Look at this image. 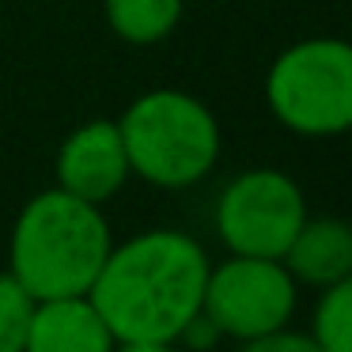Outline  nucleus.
<instances>
[{
	"mask_svg": "<svg viewBox=\"0 0 352 352\" xmlns=\"http://www.w3.org/2000/svg\"><path fill=\"white\" fill-rule=\"evenodd\" d=\"M246 349H258V352H314L318 344H314L311 333H288V326H280V329H273V333L250 341Z\"/></svg>",
	"mask_w": 352,
	"mask_h": 352,
	"instance_id": "13",
	"label": "nucleus"
},
{
	"mask_svg": "<svg viewBox=\"0 0 352 352\" xmlns=\"http://www.w3.org/2000/svg\"><path fill=\"white\" fill-rule=\"evenodd\" d=\"M280 261L296 280L326 288L352 273V228L344 220H303Z\"/></svg>",
	"mask_w": 352,
	"mask_h": 352,
	"instance_id": "9",
	"label": "nucleus"
},
{
	"mask_svg": "<svg viewBox=\"0 0 352 352\" xmlns=\"http://www.w3.org/2000/svg\"><path fill=\"white\" fill-rule=\"evenodd\" d=\"M114 333L87 292L34 299L27 352H110Z\"/></svg>",
	"mask_w": 352,
	"mask_h": 352,
	"instance_id": "8",
	"label": "nucleus"
},
{
	"mask_svg": "<svg viewBox=\"0 0 352 352\" xmlns=\"http://www.w3.org/2000/svg\"><path fill=\"white\" fill-rule=\"evenodd\" d=\"M107 19L118 38L133 46H152L178 27L182 0H107Z\"/></svg>",
	"mask_w": 352,
	"mask_h": 352,
	"instance_id": "10",
	"label": "nucleus"
},
{
	"mask_svg": "<svg viewBox=\"0 0 352 352\" xmlns=\"http://www.w3.org/2000/svg\"><path fill=\"white\" fill-rule=\"evenodd\" d=\"M208 258L201 243L182 231H144L125 246H110L91 292L114 344L163 349L182 341L201 314L208 280Z\"/></svg>",
	"mask_w": 352,
	"mask_h": 352,
	"instance_id": "1",
	"label": "nucleus"
},
{
	"mask_svg": "<svg viewBox=\"0 0 352 352\" xmlns=\"http://www.w3.org/2000/svg\"><path fill=\"white\" fill-rule=\"evenodd\" d=\"M110 228L99 205L69 190H46L23 205L12 231L8 273L34 299L91 292L110 254Z\"/></svg>",
	"mask_w": 352,
	"mask_h": 352,
	"instance_id": "2",
	"label": "nucleus"
},
{
	"mask_svg": "<svg viewBox=\"0 0 352 352\" xmlns=\"http://www.w3.org/2000/svg\"><path fill=\"white\" fill-rule=\"evenodd\" d=\"M201 314L235 341L250 344L288 326L296 314V276L280 258L235 254L220 269H208Z\"/></svg>",
	"mask_w": 352,
	"mask_h": 352,
	"instance_id": "5",
	"label": "nucleus"
},
{
	"mask_svg": "<svg viewBox=\"0 0 352 352\" xmlns=\"http://www.w3.org/2000/svg\"><path fill=\"white\" fill-rule=\"evenodd\" d=\"M303 220V190L288 175L269 167L239 175L223 190L216 208L220 239L231 246V254H250V258H284Z\"/></svg>",
	"mask_w": 352,
	"mask_h": 352,
	"instance_id": "6",
	"label": "nucleus"
},
{
	"mask_svg": "<svg viewBox=\"0 0 352 352\" xmlns=\"http://www.w3.org/2000/svg\"><path fill=\"white\" fill-rule=\"evenodd\" d=\"M314 344L322 352H352V273L326 284L314 307Z\"/></svg>",
	"mask_w": 352,
	"mask_h": 352,
	"instance_id": "11",
	"label": "nucleus"
},
{
	"mask_svg": "<svg viewBox=\"0 0 352 352\" xmlns=\"http://www.w3.org/2000/svg\"><path fill=\"white\" fill-rule=\"evenodd\" d=\"M129 170L163 190L193 186L220 160L212 110L186 91H148L118 118Z\"/></svg>",
	"mask_w": 352,
	"mask_h": 352,
	"instance_id": "3",
	"label": "nucleus"
},
{
	"mask_svg": "<svg viewBox=\"0 0 352 352\" xmlns=\"http://www.w3.org/2000/svg\"><path fill=\"white\" fill-rule=\"evenodd\" d=\"M129 155L118 122H87L57 152V186L76 197L102 205L129 178Z\"/></svg>",
	"mask_w": 352,
	"mask_h": 352,
	"instance_id": "7",
	"label": "nucleus"
},
{
	"mask_svg": "<svg viewBox=\"0 0 352 352\" xmlns=\"http://www.w3.org/2000/svg\"><path fill=\"white\" fill-rule=\"evenodd\" d=\"M265 99L276 122L303 137L352 129V46L341 38L288 46L265 76Z\"/></svg>",
	"mask_w": 352,
	"mask_h": 352,
	"instance_id": "4",
	"label": "nucleus"
},
{
	"mask_svg": "<svg viewBox=\"0 0 352 352\" xmlns=\"http://www.w3.org/2000/svg\"><path fill=\"white\" fill-rule=\"evenodd\" d=\"M34 296L12 273H0V352H27Z\"/></svg>",
	"mask_w": 352,
	"mask_h": 352,
	"instance_id": "12",
	"label": "nucleus"
}]
</instances>
